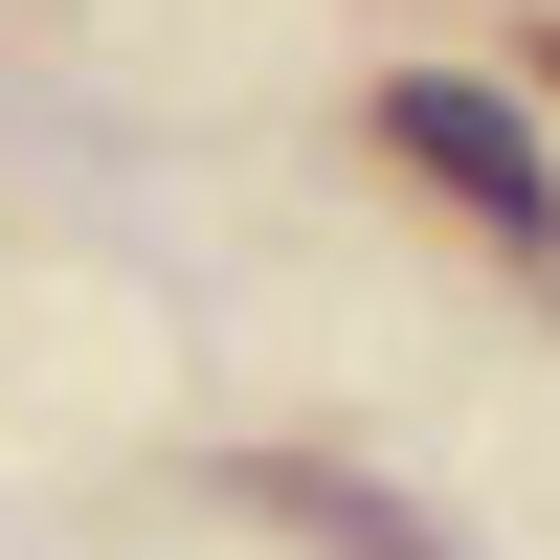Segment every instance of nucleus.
Masks as SVG:
<instances>
[{
	"mask_svg": "<svg viewBox=\"0 0 560 560\" xmlns=\"http://www.w3.org/2000/svg\"><path fill=\"white\" fill-rule=\"evenodd\" d=\"M382 158H404V179H448V202H471L493 247H560V158H538L516 113H493V90L404 68V90H382Z\"/></svg>",
	"mask_w": 560,
	"mask_h": 560,
	"instance_id": "nucleus-1",
	"label": "nucleus"
},
{
	"mask_svg": "<svg viewBox=\"0 0 560 560\" xmlns=\"http://www.w3.org/2000/svg\"><path fill=\"white\" fill-rule=\"evenodd\" d=\"M247 516H292V538H337V560H448L427 516H404V493H359V471H292V448L247 471Z\"/></svg>",
	"mask_w": 560,
	"mask_h": 560,
	"instance_id": "nucleus-2",
	"label": "nucleus"
}]
</instances>
